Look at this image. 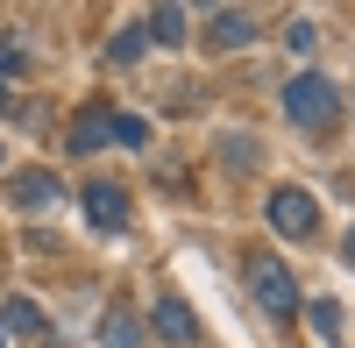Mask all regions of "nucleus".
<instances>
[{
  "label": "nucleus",
  "instance_id": "obj_5",
  "mask_svg": "<svg viewBox=\"0 0 355 348\" xmlns=\"http://www.w3.org/2000/svg\"><path fill=\"white\" fill-rule=\"evenodd\" d=\"M256 36H263V21L249 8H214V15H206V43H214V50H242Z\"/></svg>",
  "mask_w": 355,
  "mask_h": 348
},
{
  "label": "nucleus",
  "instance_id": "obj_3",
  "mask_svg": "<svg viewBox=\"0 0 355 348\" xmlns=\"http://www.w3.org/2000/svg\"><path fill=\"white\" fill-rule=\"evenodd\" d=\"M270 227H277L284 242H306L313 227H320V199H313L306 185H277V192H270Z\"/></svg>",
  "mask_w": 355,
  "mask_h": 348
},
{
  "label": "nucleus",
  "instance_id": "obj_2",
  "mask_svg": "<svg viewBox=\"0 0 355 348\" xmlns=\"http://www.w3.org/2000/svg\"><path fill=\"white\" fill-rule=\"evenodd\" d=\"M249 299L263 306V313H299V284H291V270H284V256H256L249 263Z\"/></svg>",
  "mask_w": 355,
  "mask_h": 348
},
{
  "label": "nucleus",
  "instance_id": "obj_7",
  "mask_svg": "<svg viewBox=\"0 0 355 348\" xmlns=\"http://www.w3.org/2000/svg\"><path fill=\"white\" fill-rule=\"evenodd\" d=\"M107 142H114V114H78L71 135H64V150L71 157H93V150H107Z\"/></svg>",
  "mask_w": 355,
  "mask_h": 348
},
{
  "label": "nucleus",
  "instance_id": "obj_6",
  "mask_svg": "<svg viewBox=\"0 0 355 348\" xmlns=\"http://www.w3.org/2000/svg\"><path fill=\"white\" fill-rule=\"evenodd\" d=\"M8 199H15L21 214H50L57 199H64V185H57V171H21V178L8 185Z\"/></svg>",
  "mask_w": 355,
  "mask_h": 348
},
{
  "label": "nucleus",
  "instance_id": "obj_15",
  "mask_svg": "<svg viewBox=\"0 0 355 348\" xmlns=\"http://www.w3.org/2000/svg\"><path fill=\"white\" fill-rule=\"evenodd\" d=\"M341 263H355V227H348V242H341Z\"/></svg>",
  "mask_w": 355,
  "mask_h": 348
},
{
  "label": "nucleus",
  "instance_id": "obj_10",
  "mask_svg": "<svg viewBox=\"0 0 355 348\" xmlns=\"http://www.w3.org/2000/svg\"><path fill=\"white\" fill-rule=\"evenodd\" d=\"M142 36H157L164 50H178V43H185V15H178V8H157L150 21H142Z\"/></svg>",
  "mask_w": 355,
  "mask_h": 348
},
{
  "label": "nucleus",
  "instance_id": "obj_9",
  "mask_svg": "<svg viewBox=\"0 0 355 348\" xmlns=\"http://www.w3.org/2000/svg\"><path fill=\"white\" fill-rule=\"evenodd\" d=\"M100 348H142V320L128 306H114L107 313V327H100Z\"/></svg>",
  "mask_w": 355,
  "mask_h": 348
},
{
  "label": "nucleus",
  "instance_id": "obj_14",
  "mask_svg": "<svg viewBox=\"0 0 355 348\" xmlns=\"http://www.w3.org/2000/svg\"><path fill=\"white\" fill-rule=\"evenodd\" d=\"M8 327H15V334H43V313H36V299H15V306H8Z\"/></svg>",
  "mask_w": 355,
  "mask_h": 348
},
{
  "label": "nucleus",
  "instance_id": "obj_13",
  "mask_svg": "<svg viewBox=\"0 0 355 348\" xmlns=\"http://www.w3.org/2000/svg\"><path fill=\"white\" fill-rule=\"evenodd\" d=\"M142 43H150L142 28H121V36L107 43V57H114V64H135V57H142Z\"/></svg>",
  "mask_w": 355,
  "mask_h": 348
},
{
  "label": "nucleus",
  "instance_id": "obj_1",
  "mask_svg": "<svg viewBox=\"0 0 355 348\" xmlns=\"http://www.w3.org/2000/svg\"><path fill=\"white\" fill-rule=\"evenodd\" d=\"M284 114H291L306 135H327V128H334V114H341L334 78H327V71H299V78L284 85Z\"/></svg>",
  "mask_w": 355,
  "mask_h": 348
},
{
  "label": "nucleus",
  "instance_id": "obj_12",
  "mask_svg": "<svg viewBox=\"0 0 355 348\" xmlns=\"http://www.w3.org/2000/svg\"><path fill=\"white\" fill-rule=\"evenodd\" d=\"M114 142L121 150H150V121L142 114H114Z\"/></svg>",
  "mask_w": 355,
  "mask_h": 348
},
{
  "label": "nucleus",
  "instance_id": "obj_16",
  "mask_svg": "<svg viewBox=\"0 0 355 348\" xmlns=\"http://www.w3.org/2000/svg\"><path fill=\"white\" fill-rule=\"evenodd\" d=\"M0 107H8V78H0Z\"/></svg>",
  "mask_w": 355,
  "mask_h": 348
},
{
  "label": "nucleus",
  "instance_id": "obj_4",
  "mask_svg": "<svg viewBox=\"0 0 355 348\" xmlns=\"http://www.w3.org/2000/svg\"><path fill=\"white\" fill-rule=\"evenodd\" d=\"M78 207H85V220H93L100 235H121V227H128V192L121 185H85Z\"/></svg>",
  "mask_w": 355,
  "mask_h": 348
},
{
  "label": "nucleus",
  "instance_id": "obj_11",
  "mask_svg": "<svg viewBox=\"0 0 355 348\" xmlns=\"http://www.w3.org/2000/svg\"><path fill=\"white\" fill-rule=\"evenodd\" d=\"M306 320H313V334L327 341V348L341 341V306H334V299H313V306H306Z\"/></svg>",
  "mask_w": 355,
  "mask_h": 348
},
{
  "label": "nucleus",
  "instance_id": "obj_8",
  "mask_svg": "<svg viewBox=\"0 0 355 348\" xmlns=\"http://www.w3.org/2000/svg\"><path fill=\"white\" fill-rule=\"evenodd\" d=\"M157 334L185 348V341L199 334V320H192V306H185V299H157Z\"/></svg>",
  "mask_w": 355,
  "mask_h": 348
},
{
  "label": "nucleus",
  "instance_id": "obj_17",
  "mask_svg": "<svg viewBox=\"0 0 355 348\" xmlns=\"http://www.w3.org/2000/svg\"><path fill=\"white\" fill-rule=\"evenodd\" d=\"M0 348H8V327H0Z\"/></svg>",
  "mask_w": 355,
  "mask_h": 348
}]
</instances>
